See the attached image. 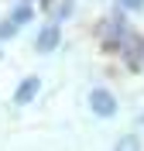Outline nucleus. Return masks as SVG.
<instances>
[{
	"instance_id": "nucleus-4",
	"label": "nucleus",
	"mask_w": 144,
	"mask_h": 151,
	"mask_svg": "<svg viewBox=\"0 0 144 151\" xmlns=\"http://www.w3.org/2000/svg\"><path fill=\"white\" fill-rule=\"evenodd\" d=\"M141 52H144V38H141V35H130V38H127V58H130V62H137V58H141Z\"/></svg>"
},
{
	"instance_id": "nucleus-2",
	"label": "nucleus",
	"mask_w": 144,
	"mask_h": 151,
	"mask_svg": "<svg viewBox=\"0 0 144 151\" xmlns=\"http://www.w3.org/2000/svg\"><path fill=\"white\" fill-rule=\"evenodd\" d=\"M58 38H62L58 24H48V28H41V35H38V52H52V48L58 45Z\"/></svg>"
},
{
	"instance_id": "nucleus-7",
	"label": "nucleus",
	"mask_w": 144,
	"mask_h": 151,
	"mask_svg": "<svg viewBox=\"0 0 144 151\" xmlns=\"http://www.w3.org/2000/svg\"><path fill=\"white\" fill-rule=\"evenodd\" d=\"M14 31H17V24H14V21H4V24H0V38H10Z\"/></svg>"
},
{
	"instance_id": "nucleus-1",
	"label": "nucleus",
	"mask_w": 144,
	"mask_h": 151,
	"mask_svg": "<svg viewBox=\"0 0 144 151\" xmlns=\"http://www.w3.org/2000/svg\"><path fill=\"white\" fill-rule=\"evenodd\" d=\"M89 106H93V113H100V117H113L117 113V100H113V93H106V89H93V93H89Z\"/></svg>"
},
{
	"instance_id": "nucleus-8",
	"label": "nucleus",
	"mask_w": 144,
	"mask_h": 151,
	"mask_svg": "<svg viewBox=\"0 0 144 151\" xmlns=\"http://www.w3.org/2000/svg\"><path fill=\"white\" fill-rule=\"evenodd\" d=\"M120 4H124V7H134V10L144 7V0H120Z\"/></svg>"
},
{
	"instance_id": "nucleus-6",
	"label": "nucleus",
	"mask_w": 144,
	"mask_h": 151,
	"mask_svg": "<svg viewBox=\"0 0 144 151\" xmlns=\"http://www.w3.org/2000/svg\"><path fill=\"white\" fill-rule=\"evenodd\" d=\"M10 21H14V24H24V21H31V7H28V4H21V7L10 14Z\"/></svg>"
},
{
	"instance_id": "nucleus-5",
	"label": "nucleus",
	"mask_w": 144,
	"mask_h": 151,
	"mask_svg": "<svg viewBox=\"0 0 144 151\" xmlns=\"http://www.w3.org/2000/svg\"><path fill=\"white\" fill-rule=\"evenodd\" d=\"M117 151H141V141H137V134H124V137L117 141Z\"/></svg>"
},
{
	"instance_id": "nucleus-3",
	"label": "nucleus",
	"mask_w": 144,
	"mask_h": 151,
	"mask_svg": "<svg viewBox=\"0 0 144 151\" xmlns=\"http://www.w3.org/2000/svg\"><path fill=\"white\" fill-rule=\"evenodd\" d=\"M38 86H41V79H38V76H28V79H24V83L17 86V93H14V100H17V103H28L31 96L38 93Z\"/></svg>"
}]
</instances>
